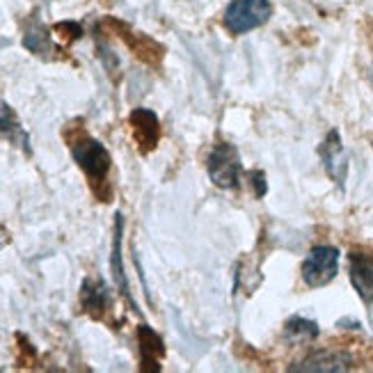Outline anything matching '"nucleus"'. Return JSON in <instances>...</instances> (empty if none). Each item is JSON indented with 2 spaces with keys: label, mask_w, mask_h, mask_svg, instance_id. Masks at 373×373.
Instances as JSON below:
<instances>
[{
  "label": "nucleus",
  "mask_w": 373,
  "mask_h": 373,
  "mask_svg": "<svg viewBox=\"0 0 373 373\" xmlns=\"http://www.w3.org/2000/svg\"><path fill=\"white\" fill-rule=\"evenodd\" d=\"M272 5L268 0H232L225 10V28L234 34H245L268 23Z\"/></svg>",
  "instance_id": "nucleus-1"
},
{
  "label": "nucleus",
  "mask_w": 373,
  "mask_h": 373,
  "mask_svg": "<svg viewBox=\"0 0 373 373\" xmlns=\"http://www.w3.org/2000/svg\"><path fill=\"white\" fill-rule=\"evenodd\" d=\"M71 156L78 163V168L85 172L92 185L105 183L108 172L112 168V159L108 149L94 138H81L76 145H71Z\"/></svg>",
  "instance_id": "nucleus-2"
},
{
  "label": "nucleus",
  "mask_w": 373,
  "mask_h": 373,
  "mask_svg": "<svg viewBox=\"0 0 373 373\" xmlns=\"http://www.w3.org/2000/svg\"><path fill=\"white\" fill-rule=\"evenodd\" d=\"M336 272H339V250L332 245L312 248L303 261V279L312 289L330 284Z\"/></svg>",
  "instance_id": "nucleus-3"
},
{
  "label": "nucleus",
  "mask_w": 373,
  "mask_h": 373,
  "mask_svg": "<svg viewBox=\"0 0 373 373\" xmlns=\"http://www.w3.org/2000/svg\"><path fill=\"white\" fill-rule=\"evenodd\" d=\"M209 177L220 188H236V185H239L241 159H239V152H236L232 145L220 142V145L213 147V152L209 156Z\"/></svg>",
  "instance_id": "nucleus-4"
},
{
  "label": "nucleus",
  "mask_w": 373,
  "mask_h": 373,
  "mask_svg": "<svg viewBox=\"0 0 373 373\" xmlns=\"http://www.w3.org/2000/svg\"><path fill=\"white\" fill-rule=\"evenodd\" d=\"M348 275L350 284L362 298V303L373 305V252L369 250H353L348 254Z\"/></svg>",
  "instance_id": "nucleus-5"
},
{
  "label": "nucleus",
  "mask_w": 373,
  "mask_h": 373,
  "mask_svg": "<svg viewBox=\"0 0 373 373\" xmlns=\"http://www.w3.org/2000/svg\"><path fill=\"white\" fill-rule=\"evenodd\" d=\"M353 369V357L343 350H330L321 348L307 355L303 362L293 364L289 371H319V373H339Z\"/></svg>",
  "instance_id": "nucleus-6"
},
{
  "label": "nucleus",
  "mask_w": 373,
  "mask_h": 373,
  "mask_svg": "<svg viewBox=\"0 0 373 373\" xmlns=\"http://www.w3.org/2000/svg\"><path fill=\"white\" fill-rule=\"evenodd\" d=\"M321 159H323V165H325L327 177L332 179L336 185H343V181H346L348 177V156H346V149H343L339 131L327 133L325 142L321 145Z\"/></svg>",
  "instance_id": "nucleus-7"
},
{
  "label": "nucleus",
  "mask_w": 373,
  "mask_h": 373,
  "mask_svg": "<svg viewBox=\"0 0 373 373\" xmlns=\"http://www.w3.org/2000/svg\"><path fill=\"white\" fill-rule=\"evenodd\" d=\"M131 128H133V138L138 142V147L142 152H152L161 140V124L156 112L147 110V108H135L131 112Z\"/></svg>",
  "instance_id": "nucleus-8"
},
{
  "label": "nucleus",
  "mask_w": 373,
  "mask_h": 373,
  "mask_svg": "<svg viewBox=\"0 0 373 373\" xmlns=\"http://www.w3.org/2000/svg\"><path fill=\"white\" fill-rule=\"evenodd\" d=\"M83 310L92 314V316H101V314L110 307V291L101 279H85L81 291Z\"/></svg>",
  "instance_id": "nucleus-9"
},
{
  "label": "nucleus",
  "mask_w": 373,
  "mask_h": 373,
  "mask_svg": "<svg viewBox=\"0 0 373 373\" xmlns=\"http://www.w3.org/2000/svg\"><path fill=\"white\" fill-rule=\"evenodd\" d=\"M121 236H124V218L121 213L114 215V239H112V259H110V268H112V277L117 282L119 291L131 300V291H128V282H126V272H124V263H121ZM133 303V300H131Z\"/></svg>",
  "instance_id": "nucleus-10"
},
{
  "label": "nucleus",
  "mask_w": 373,
  "mask_h": 373,
  "mask_svg": "<svg viewBox=\"0 0 373 373\" xmlns=\"http://www.w3.org/2000/svg\"><path fill=\"white\" fill-rule=\"evenodd\" d=\"M138 341H140V357L145 369H159V360L163 357L165 348H163V339L154 332L149 325H142L138 330Z\"/></svg>",
  "instance_id": "nucleus-11"
},
{
  "label": "nucleus",
  "mask_w": 373,
  "mask_h": 373,
  "mask_svg": "<svg viewBox=\"0 0 373 373\" xmlns=\"http://www.w3.org/2000/svg\"><path fill=\"white\" fill-rule=\"evenodd\" d=\"M284 334L286 339L293 341V343H300V341H312L316 339V336L321 334L319 325L310 319H303V316H293L286 321L284 325Z\"/></svg>",
  "instance_id": "nucleus-12"
},
{
  "label": "nucleus",
  "mask_w": 373,
  "mask_h": 373,
  "mask_svg": "<svg viewBox=\"0 0 373 373\" xmlns=\"http://www.w3.org/2000/svg\"><path fill=\"white\" fill-rule=\"evenodd\" d=\"M0 133L12 138V142H21V147H28V135L23 133V128L19 126V121L14 117L10 105L0 108Z\"/></svg>",
  "instance_id": "nucleus-13"
},
{
  "label": "nucleus",
  "mask_w": 373,
  "mask_h": 373,
  "mask_svg": "<svg viewBox=\"0 0 373 373\" xmlns=\"http://www.w3.org/2000/svg\"><path fill=\"white\" fill-rule=\"evenodd\" d=\"M250 179H252V183H254V188H256V195H259V197L266 195V181H263V172H252Z\"/></svg>",
  "instance_id": "nucleus-14"
}]
</instances>
